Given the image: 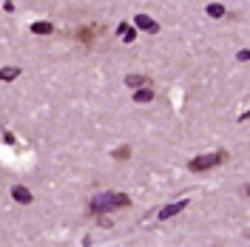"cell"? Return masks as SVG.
Here are the masks:
<instances>
[{
	"mask_svg": "<svg viewBox=\"0 0 250 247\" xmlns=\"http://www.w3.org/2000/svg\"><path fill=\"white\" fill-rule=\"evenodd\" d=\"M134 26L142 31H148V34H156L159 31V23H156L154 17H148V15H137L134 17Z\"/></svg>",
	"mask_w": 250,
	"mask_h": 247,
	"instance_id": "4",
	"label": "cell"
},
{
	"mask_svg": "<svg viewBox=\"0 0 250 247\" xmlns=\"http://www.w3.org/2000/svg\"><path fill=\"white\" fill-rule=\"evenodd\" d=\"M94 34H97V31H91V29H80V40H83V43L88 46V43L94 40Z\"/></svg>",
	"mask_w": 250,
	"mask_h": 247,
	"instance_id": "12",
	"label": "cell"
},
{
	"mask_svg": "<svg viewBox=\"0 0 250 247\" xmlns=\"http://www.w3.org/2000/svg\"><path fill=\"white\" fill-rule=\"evenodd\" d=\"M134 100H137V103H151V100H154V88H148V85H145V88H137V91H134Z\"/></svg>",
	"mask_w": 250,
	"mask_h": 247,
	"instance_id": "10",
	"label": "cell"
},
{
	"mask_svg": "<svg viewBox=\"0 0 250 247\" xmlns=\"http://www.w3.org/2000/svg\"><path fill=\"white\" fill-rule=\"evenodd\" d=\"M128 156H131V148L128 145H123L120 151H114V159H128Z\"/></svg>",
	"mask_w": 250,
	"mask_h": 247,
	"instance_id": "13",
	"label": "cell"
},
{
	"mask_svg": "<svg viewBox=\"0 0 250 247\" xmlns=\"http://www.w3.org/2000/svg\"><path fill=\"white\" fill-rule=\"evenodd\" d=\"M239 60H242V62L250 60V51H248V48H242V51H239Z\"/></svg>",
	"mask_w": 250,
	"mask_h": 247,
	"instance_id": "14",
	"label": "cell"
},
{
	"mask_svg": "<svg viewBox=\"0 0 250 247\" xmlns=\"http://www.w3.org/2000/svg\"><path fill=\"white\" fill-rule=\"evenodd\" d=\"M185 207H188V199H182V202H173V205H165V207H162V210L156 213V219H159V222H165V219H173L176 213H182Z\"/></svg>",
	"mask_w": 250,
	"mask_h": 247,
	"instance_id": "3",
	"label": "cell"
},
{
	"mask_svg": "<svg viewBox=\"0 0 250 247\" xmlns=\"http://www.w3.org/2000/svg\"><path fill=\"white\" fill-rule=\"evenodd\" d=\"M12 199H15V202H20V205H29V202L34 199V196H31V190H29V187L15 185V187H12Z\"/></svg>",
	"mask_w": 250,
	"mask_h": 247,
	"instance_id": "5",
	"label": "cell"
},
{
	"mask_svg": "<svg viewBox=\"0 0 250 247\" xmlns=\"http://www.w3.org/2000/svg\"><path fill=\"white\" fill-rule=\"evenodd\" d=\"M228 159H230V154H228V151H213V154L193 156V159L188 162V170H190V173H202V170L216 168V165H222V162H228Z\"/></svg>",
	"mask_w": 250,
	"mask_h": 247,
	"instance_id": "2",
	"label": "cell"
},
{
	"mask_svg": "<svg viewBox=\"0 0 250 247\" xmlns=\"http://www.w3.org/2000/svg\"><path fill=\"white\" fill-rule=\"evenodd\" d=\"M20 77V68L17 65H6V68H0V80L3 82H12V80Z\"/></svg>",
	"mask_w": 250,
	"mask_h": 247,
	"instance_id": "9",
	"label": "cell"
},
{
	"mask_svg": "<svg viewBox=\"0 0 250 247\" xmlns=\"http://www.w3.org/2000/svg\"><path fill=\"white\" fill-rule=\"evenodd\" d=\"M128 205H131V199L125 193H120V190H103V193L91 196L88 210L94 216H100V213H108V210H117V207H128Z\"/></svg>",
	"mask_w": 250,
	"mask_h": 247,
	"instance_id": "1",
	"label": "cell"
},
{
	"mask_svg": "<svg viewBox=\"0 0 250 247\" xmlns=\"http://www.w3.org/2000/svg\"><path fill=\"white\" fill-rule=\"evenodd\" d=\"M208 15L210 17H222L225 15V6H222V3H208Z\"/></svg>",
	"mask_w": 250,
	"mask_h": 247,
	"instance_id": "11",
	"label": "cell"
},
{
	"mask_svg": "<svg viewBox=\"0 0 250 247\" xmlns=\"http://www.w3.org/2000/svg\"><path fill=\"white\" fill-rule=\"evenodd\" d=\"M51 31H54V26H51L48 20H37V23H31V34H40V37H43V34H51Z\"/></svg>",
	"mask_w": 250,
	"mask_h": 247,
	"instance_id": "8",
	"label": "cell"
},
{
	"mask_svg": "<svg viewBox=\"0 0 250 247\" xmlns=\"http://www.w3.org/2000/svg\"><path fill=\"white\" fill-rule=\"evenodd\" d=\"M120 40H123V43H134V40H137V31H134L131 23H120Z\"/></svg>",
	"mask_w": 250,
	"mask_h": 247,
	"instance_id": "6",
	"label": "cell"
},
{
	"mask_svg": "<svg viewBox=\"0 0 250 247\" xmlns=\"http://www.w3.org/2000/svg\"><path fill=\"white\" fill-rule=\"evenodd\" d=\"M125 85L134 88V91H137V88H145V85H148V77H142V74H128V77H125Z\"/></svg>",
	"mask_w": 250,
	"mask_h": 247,
	"instance_id": "7",
	"label": "cell"
}]
</instances>
